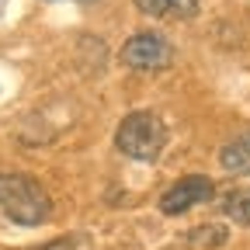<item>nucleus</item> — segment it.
Wrapping results in <instances>:
<instances>
[{"label":"nucleus","mask_w":250,"mask_h":250,"mask_svg":"<svg viewBox=\"0 0 250 250\" xmlns=\"http://www.w3.org/2000/svg\"><path fill=\"white\" fill-rule=\"evenodd\" d=\"M0 212L18 226H42L52 215V198L35 177L0 174Z\"/></svg>","instance_id":"obj_1"},{"label":"nucleus","mask_w":250,"mask_h":250,"mask_svg":"<svg viewBox=\"0 0 250 250\" xmlns=\"http://www.w3.org/2000/svg\"><path fill=\"white\" fill-rule=\"evenodd\" d=\"M115 146L129 160L153 164L167 146V125L160 122L156 111H132V115L122 118L118 132H115Z\"/></svg>","instance_id":"obj_2"},{"label":"nucleus","mask_w":250,"mask_h":250,"mask_svg":"<svg viewBox=\"0 0 250 250\" xmlns=\"http://www.w3.org/2000/svg\"><path fill=\"white\" fill-rule=\"evenodd\" d=\"M170 59H174L170 42L156 31H139L122 45V62L129 70H164L170 66Z\"/></svg>","instance_id":"obj_3"},{"label":"nucleus","mask_w":250,"mask_h":250,"mask_svg":"<svg viewBox=\"0 0 250 250\" xmlns=\"http://www.w3.org/2000/svg\"><path fill=\"white\" fill-rule=\"evenodd\" d=\"M215 195V184L202 174H191V177H181L174 188H167L164 198H160V212L164 215H181L188 208H195L202 202H208Z\"/></svg>","instance_id":"obj_4"},{"label":"nucleus","mask_w":250,"mask_h":250,"mask_svg":"<svg viewBox=\"0 0 250 250\" xmlns=\"http://www.w3.org/2000/svg\"><path fill=\"white\" fill-rule=\"evenodd\" d=\"M219 164L229 174H250V136H240V139L226 143L223 153H219Z\"/></svg>","instance_id":"obj_5"},{"label":"nucleus","mask_w":250,"mask_h":250,"mask_svg":"<svg viewBox=\"0 0 250 250\" xmlns=\"http://www.w3.org/2000/svg\"><path fill=\"white\" fill-rule=\"evenodd\" d=\"M223 212L240 226H250V188H236V191L226 195L223 202Z\"/></svg>","instance_id":"obj_6"},{"label":"nucleus","mask_w":250,"mask_h":250,"mask_svg":"<svg viewBox=\"0 0 250 250\" xmlns=\"http://www.w3.org/2000/svg\"><path fill=\"white\" fill-rule=\"evenodd\" d=\"M35 250H94V243H90V236L73 233V236H59V240H52V243H42V247H35Z\"/></svg>","instance_id":"obj_7"},{"label":"nucleus","mask_w":250,"mask_h":250,"mask_svg":"<svg viewBox=\"0 0 250 250\" xmlns=\"http://www.w3.org/2000/svg\"><path fill=\"white\" fill-rule=\"evenodd\" d=\"M223 240H226V229L223 226H202V229L191 233V243H212V247H219Z\"/></svg>","instance_id":"obj_8"},{"label":"nucleus","mask_w":250,"mask_h":250,"mask_svg":"<svg viewBox=\"0 0 250 250\" xmlns=\"http://www.w3.org/2000/svg\"><path fill=\"white\" fill-rule=\"evenodd\" d=\"M132 4L149 18H170V0H132Z\"/></svg>","instance_id":"obj_9"},{"label":"nucleus","mask_w":250,"mask_h":250,"mask_svg":"<svg viewBox=\"0 0 250 250\" xmlns=\"http://www.w3.org/2000/svg\"><path fill=\"white\" fill-rule=\"evenodd\" d=\"M198 0H170V18H195Z\"/></svg>","instance_id":"obj_10"}]
</instances>
